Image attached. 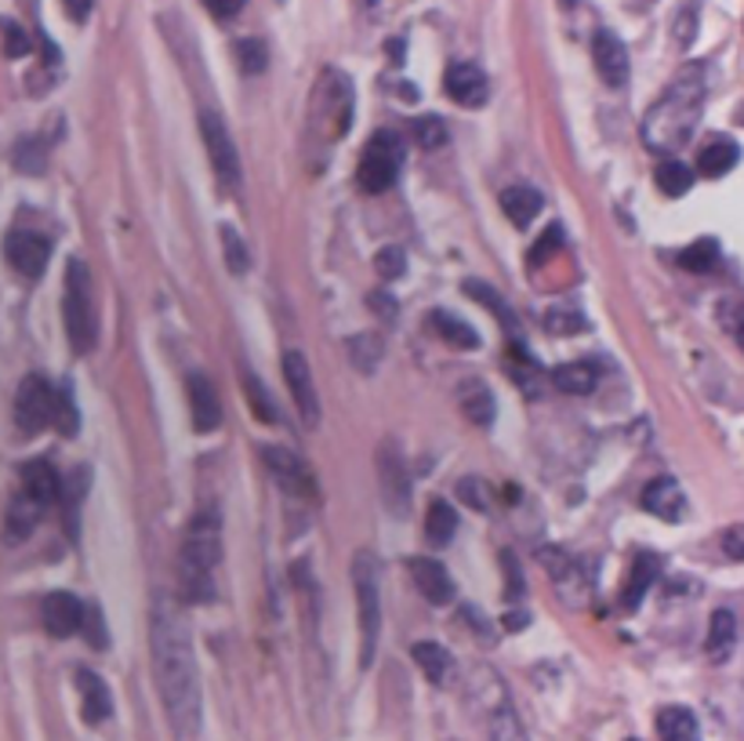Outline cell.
<instances>
[{
	"label": "cell",
	"instance_id": "45",
	"mask_svg": "<svg viewBox=\"0 0 744 741\" xmlns=\"http://www.w3.org/2000/svg\"><path fill=\"white\" fill-rule=\"evenodd\" d=\"M243 389H248V400H251V411H254V415H259L262 422H276L273 400H270V393H265L262 382L254 379V374H243Z\"/></svg>",
	"mask_w": 744,
	"mask_h": 741
},
{
	"label": "cell",
	"instance_id": "19",
	"mask_svg": "<svg viewBox=\"0 0 744 741\" xmlns=\"http://www.w3.org/2000/svg\"><path fill=\"white\" fill-rule=\"evenodd\" d=\"M22 494H30L36 505H52L63 498V480H58L55 466L47 458H33L22 466Z\"/></svg>",
	"mask_w": 744,
	"mask_h": 741
},
{
	"label": "cell",
	"instance_id": "44",
	"mask_svg": "<svg viewBox=\"0 0 744 741\" xmlns=\"http://www.w3.org/2000/svg\"><path fill=\"white\" fill-rule=\"evenodd\" d=\"M0 33H4V55H8V58H22V55H30V52H33L30 33L22 30L19 22L0 19Z\"/></svg>",
	"mask_w": 744,
	"mask_h": 741
},
{
	"label": "cell",
	"instance_id": "31",
	"mask_svg": "<svg viewBox=\"0 0 744 741\" xmlns=\"http://www.w3.org/2000/svg\"><path fill=\"white\" fill-rule=\"evenodd\" d=\"M486 738L491 741H527V731H523L516 709L502 701V706L486 709Z\"/></svg>",
	"mask_w": 744,
	"mask_h": 741
},
{
	"label": "cell",
	"instance_id": "11",
	"mask_svg": "<svg viewBox=\"0 0 744 741\" xmlns=\"http://www.w3.org/2000/svg\"><path fill=\"white\" fill-rule=\"evenodd\" d=\"M4 254L15 273H22L26 281H41L47 259H52V240L33 233V229H11L4 240Z\"/></svg>",
	"mask_w": 744,
	"mask_h": 741
},
{
	"label": "cell",
	"instance_id": "30",
	"mask_svg": "<svg viewBox=\"0 0 744 741\" xmlns=\"http://www.w3.org/2000/svg\"><path fill=\"white\" fill-rule=\"evenodd\" d=\"M414 662H418V669L429 676V684H447V676H450V651L447 647H440V643H433V640H422V643H414Z\"/></svg>",
	"mask_w": 744,
	"mask_h": 741
},
{
	"label": "cell",
	"instance_id": "48",
	"mask_svg": "<svg viewBox=\"0 0 744 741\" xmlns=\"http://www.w3.org/2000/svg\"><path fill=\"white\" fill-rule=\"evenodd\" d=\"M458 494H461V502H469L472 509H486V505H491V491H486V483L475 480V477L461 480L458 483Z\"/></svg>",
	"mask_w": 744,
	"mask_h": 741
},
{
	"label": "cell",
	"instance_id": "21",
	"mask_svg": "<svg viewBox=\"0 0 744 741\" xmlns=\"http://www.w3.org/2000/svg\"><path fill=\"white\" fill-rule=\"evenodd\" d=\"M657 575H661V560H657L654 553H639L636 560H632L625 589H621V607H625V611H636L639 600L646 597V589L654 586Z\"/></svg>",
	"mask_w": 744,
	"mask_h": 741
},
{
	"label": "cell",
	"instance_id": "39",
	"mask_svg": "<svg viewBox=\"0 0 744 741\" xmlns=\"http://www.w3.org/2000/svg\"><path fill=\"white\" fill-rule=\"evenodd\" d=\"M538 560L541 567L552 575V581L559 589L567 586V578H578V560H570V556L559 549V545H545V549H538Z\"/></svg>",
	"mask_w": 744,
	"mask_h": 741
},
{
	"label": "cell",
	"instance_id": "34",
	"mask_svg": "<svg viewBox=\"0 0 744 741\" xmlns=\"http://www.w3.org/2000/svg\"><path fill=\"white\" fill-rule=\"evenodd\" d=\"M11 161L22 175H44V164H47V150L44 142L36 135H26L15 142V150H11Z\"/></svg>",
	"mask_w": 744,
	"mask_h": 741
},
{
	"label": "cell",
	"instance_id": "46",
	"mask_svg": "<svg viewBox=\"0 0 744 741\" xmlns=\"http://www.w3.org/2000/svg\"><path fill=\"white\" fill-rule=\"evenodd\" d=\"M237 63L243 73H262L265 63H270V55H265V44L254 41V36H248V41L237 44Z\"/></svg>",
	"mask_w": 744,
	"mask_h": 741
},
{
	"label": "cell",
	"instance_id": "2",
	"mask_svg": "<svg viewBox=\"0 0 744 741\" xmlns=\"http://www.w3.org/2000/svg\"><path fill=\"white\" fill-rule=\"evenodd\" d=\"M704 69L687 66L668 84V91L654 102V109L643 120V139L657 153H672L693 135L704 106Z\"/></svg>",
	"mask_w": 744,
	"mask_h": 741
},
{
	"label": "cell",
	"instance_id": "17",
	"mask_svg": "<svg viewBox=\"0 0 744 741\" xmlns=\"http://www.w3.org/2000/svg\"><path fill=\"white\" fill-rule=\"evenodd\" d=\"M444 88H447V95L455 99L458 106H469V109H475V106H483L486 102V95H491V84H486V73L480 69V66H472V63H455L447 69V77H444Z\"/></svg>",
	"mask_w": 744,
	"mask_h": 741
},
{
	"label": "cell",
	"instance_id": "12",
	"mask_svg": "<svg viewBox=\"0 0 744 741\" xmlns=\"http://www.w3.org/2000/svg\"><path fill=\"white\" fill-rule=\"evenodd\" d=\"M378 480H382V498L393 513H407L411 505V477L404 469V458L393 444H382L378 451Z\"/></svg>",
	"mask_w": 744,
	"mask_h": 741
},
{
	"label": "cell",
	"instance_id": "35",
	"mask_svg": "<svg viewBox=\"0 0 744 741\" xmlns=\"http://www.w3.org/2000/svg\"><path fill=\"white\" fill-rule=\"evenodd\" d=\"M679 265H682V270H690V273H712L719 265V244L712 237L693 240V244L679 254Z\"/></svg>",
	"mask_w": 744,
	"mask_h": 741
},
{
	"label": "cell",
	"instance_id": "26",
	"mask_svg": "<svg viewBox=\"0 0 744 741\" xmlns=\"http://www.w3.org/2000/svg\"><path fill=\"white\" fill-rule=\"evenodd\" d=\"M541 193L530 189V186H512L502 193V211L508 215V222L516 226H530L534 218L541 215Z\"/></svg>",
	"mask_w": 744,
	"mask_h": 741
},
{
	"label": "cell",
	"instance_id": "24",
	"mask_svg": "<svg viewBox=\"0 0 744 741\" xmlns=\"http://www.w3.org/2000/svg\"><path fill=\"white\" fill-rule=\"evenodd\" d=\"M458 404H461V415H466L472 425H480V429H486V425L497 418L494 393L483 382H466V385H461Z\"/></svg>",
	"mask_w": 744,
	"mask_h": 741
},
{
	"label": "cell",
	"instance_id": "32",
	"mask_svg": "<svg viewBox=\"0 0 744 741\" xmlns=\"http://www.w3.org/2000/svg\"><path fill=\"white\" fill-rule=\"evenodd\" d=\"M552 385L559 393H570V396H589L595 389V371L589 363H559L552 371Z\"/></svg>",
	"mask_w": 744,
	"mask_h": 741
},
{
	"label": "cell",
	"instance_id": "57",
	"mask_svg": "<svg viewBox=\"0 0 744 741\" xmlns=\"http://www.w3.org/2000/svg\"><path fill=\"white\" fill-rule=\"evenodd\" d=\"M505 625H508V629H523V625H527V614H508V618H505Z\"/></svg>",
	"mask_w": 744,
	"mask_h": 741
},
{
	"label": "cell",
	"instance_id": "33",
	"mask_svg": "<svg viewBox=\"0 0 744 741\" xmlns=\"http://www.w3.org/2000/svg\"><path fill=\"white\" fill-rule=\"evenodd\" d=\"M654 182L665 197H682V193H690V186H693V172L682 161H661L657 164Z\"/></svg>",
	"mask_w": 744,
	"mask_h": 741
},
{
	"label": "cell",
	"instance_id": "18",
	"mask_svg": "<svg viewBox=\"0 0 744 741\" xmlns=\"http://www.w3.org/2000/svg\"><path fill=\"white\" fill-rule=\"evenodd\" d=\"M643 509L654 513L657 520H665V524H679V520L687 516V494H682V488L672 477H657L646 483Z\"/></svg>",
	"mask_w": 744,
	"mask_h": 741
},
{
	"label": "cell",
	"instance_id": "22",
	"mask_svg": "<svg viewBox=\"0 0 744 741\" xmlns=\"http://www.w3.org/2000/svg\"><path fill=\"white\" fill-rule=\"evenodd\" d=\"M41 513H44V505H36L30 494H15V502L8 505V516H4V538L26 542L36 531V524H41Z\"/></svg>",
	"mask_w": 744,
	"mask_h": 741
},
{
	"label": "cell",
	"instance_id": "1",
	"mask_svg": "<svg viewBox=\"0 0 744 741\" xmlns=\"http://www.w3.org/2000/svg\"><path fill=\"white\" fill-rule=\"evenodd\" d=\"M150 651H153L156 690H161L167 720L182 741H193L200 734V720H204L197 651H193L186 614L164 597H156L150 611Z\"/></svg>",
	"mask_w": 744,
	"mask_h": 741
},
{
	"label": "cell",
	"instance_id": "42",
	"mask_svg": "<svg viewBox=\"0 0 744 741\" xmlns=\"http://www.w3.org/2000/svg\"><path fill=\"white\" fill-rule=\"evenodd\" d=\"M411 131H414V139H418L422 150H440V145L447 142V124L440 117H418L411 124Z\"/></svg>",
	"mask_w": 744,
	"mask_h": 741
},
{
	"label": "cell",
	"instance_id": "23",
	"mask_svg": "<svg viewBox=\"0 0 744 741\" xmlns=\"http://www.w3.org/2000/svg\"><path fill=\"white\" fill-rule=\"evenodd\" d=\"M741 161V145L730 139H712L704 150L698 153V172L704 178H723L737 167Z\"/></svg>",
	"mask_w": 744,
	"mask_h": 741
},
{
	"label": "cell",
	"instance_id": "49",
	"mask_svg": "<svg viewBox=\"0 0 744 741\" xmlns=\"http://www.w3.org/2000/svg\"><path fill=\"white\" fill-rule=\"evenodd\" d=\"M693 33H698V0H687V4H682L679 22H676V41L687 47L693 41Z\"/></svg>",
	"mask_w": 744,
	"mask_h": 741
},
{
	"label": "cell",
	"instance_id": "41",
	"mask_svg": "<svg viewBox=\"0 0 744 741\" xmlns=\"http://www.w3.org/2000/svg\"><path fill=\"white\" fill-rule=\"evenodd\" d=\"M466 295L475 298V302H483V306H491V309H494V317H497V324L508 327V331H512V313H508L505 302L497 298V291H494V287H486L483 281H466Z\"/></svg>",
	"mask_w": 744,
	"mask_h": 741
},
{
	"label": "cell",
	"instance_id": "10",
	"mask_svg": "<svg viewBox=\"0 0 744 741\" xmlns=\"http://www.w3.org/2000/svg\"><path fill=\"white\" fill-rule=\"evenodd\" d=\"M280 368H284L291 400H295L302 422L309 425V429H316V425H320V396H316V382H313L309 360H305L298 349H287V353L280 357Z\"/></svg>",
	"mask_w": 744,
	"mask_h": 741
},
{
	"label": "cell",
	"instance_id": "38",
	"mask_svg": "<svg viewBox=\"0 0 744 741\" xmlns=\"http://www.w3.org/2000/svg\"><path fill=\"white\" fill-rule=\"evenodd\" d=\"M218 237H222V251H226L229 273L243 276L251 270V251H248V244H243V237L237 233V226H222V229H218Z\"/></svg>",
	"mask_w": 744,
	"mask_h": 741
},
{
	"label": "cell",
	"instance_id": "16",
	"mask_svg": "<svg viewBox=\"0 0 744 741\" xmlns=\"http://www.w3.org/2000/svg\"><path fill=\"white\" fill-rule=\"evenodd\" d=\"M407 570H411L414 586H418V592L429 603L444 607V603L455 600V581H450L447 567L440 560H429V556H411Z\"/></svg>",
	"mask_w": 744,
	"mask_h": 741
},
{
	"label": "cell",
	"instance_id": "47",
	"mask_svg": "<svg viewBox=\"0 0 744 741\" xmlns=\"http://www.w3.org/2000/svg\"><path fill=\"white\" fill-rule=\"evenodd\" d=\"M80 633L88 636V643L95 651H102L109 636H106V625H102V611L95 603H84V622H80Z\"/></svg>",
	"mask_w": 744,
	"mask_h": 741
},
{
	"label": "cell",
	"instance_id": "28",
	"mask_svg": "<svg viewBox=\"0 0 744 741\" xmlns=\"http://www.w3.org/2000/svg\"><path fill=\"white\" fill-rule=\"evenodd\" d=\"M429 324H433V331L440 335L447 346H455V349H475V346H480V335H475V327L466 324V320H458L455 313L436 309L433 317H429Z\"/></svg>",
	"mask_w": 744,
	"mask_h": 741
},
{
	"label": "cell",
	"instance_id": "4",
	"mask_svg": "<svg viewBox=\"0 0 744 741\" xmlns=\"http://www.w3.org/2000/svg\"><path fill=\"white\" fill-rule=\"evenodd\" d=\"M63 320L73 353H91L99 342V317H95L91 273L80 259L66 262V291H63Z\"/></svg>",
	"mask_w": 744,
	"mask_h": 741
},
{
	"label": "cell",
	"instance_id": "56",
	"mask_svg": "<svg viewBox=\"0 0 744 741\" xmlns=\"http://www.w3.org/2000/svg\"><path fill=\"white\" fill-rule=\"evenodd\" d=\"M63 8H66V15H69L73 22H84V19L91 15L95 0H63Z\"/></svg>",
	"mask_w": 744,
	"mask_h": 741
},
{
	"label": "cell",
	"instance_id": "14",
	"mask_svg": "<svg viewBox=\"0 0 744 741\" xmlns=\"http://www.w3.org/2000/svg\"><path fill=\"white\" fill-rule=\"evenodd\" d=\"M41 622L55 640H69L80 633L84 622V603L73 597V592H52L41 603Z\"/></svg>",
	"mask_w": 744,
	"mask_h": 741
},
{
	"label": "cell",
	"instance_id": "15",
	"mask_svg": "<svg viewBox=\"0 0 744 741\" xmlns=\"http://www.w3.org/2000/svg\"><path fill=\"white\" fill-rule=\"evenodd\" d=\"M592 58H595V69H600V77H603L606 88H625L628 69H632L628 66V52H625V44H621L610 30L595 33Z\"/></svg>",
	"mask_w": 744,
	"mask_h": 741
},
{
	"label": "cell",
	"instance_id": "40",
	"mask_svg": "<svg viewBox=\"0 0 744 741\" xmlns=\"http://www.w3.org/2000/svg\"><path fill=\"white\" fill-rule=\"evenodd\" d=\"M541 327H545L548 335H575V331H584V327H589V320H584L578 309L556 306V309H545Z\"/></svg>",
	"mask_w": 744,
	"mask_h": 741
},
{
	"label": "cell",
	"instance_id": "5",
	"mask_svg": "<svg viewBox=\"0 0 744 741\" xmlns=\"http://www.w3.org/2000/svg\"><path fill=\"white\" fill-rule=\"evenodd\" d=\"M352 589H357L360 614V665L368 669L378 654V636H382V578H378L374 553L368 549L352 556Z\"/></svg>",
	"mask_w": 744,
	"mask_h": 741
},
{
	"label": "cell",
	"instance_id": "51",
	"mask_svg": "<svg viewBox=\"0 0 744 741\" xmlns=\"http://www.w3.org/2000/svg\"><path fill=\"white\" fill-rule=\"evenodd\" d=\"M368 306H371V313L382 324H393L396 320V313H400V306H396V298H389L385 291H374V295H368Z\"/></svg>",
	"mask_w": 744,
	"mask_h": 741
},
{
	"label": "cell",
	"instance_id": "43",
	"mask_svg": "<svg viewBox=\"0 0 744 741\" xmlns=\"http://www.w3.org/2000/svg\"><path fill=\"white\" fill-rule=\"evenodd\" d=\"M374 273L382 276V281H400V276L407 273V254L404 248H382L374 254Z\"/></svg>",
	"mask_w": 744,
	"mask_h": 741
},
{
	"label": "cell",
	"instance_id": "20",
	"mask_svg": "<svg viewBox=\"0 0 744 741\" xmlns=\"http://www.w3.org/2000/svg\"><path fill=\"white\" fill-rule=\"evenodd\" d=\"M77 690H80V712L91 727L113 716V695H109L106 679L91 669H77Z\"/></svg>",
	"mask_w": 744,
	"mask_h": 741
},
{
	"label": "cell",
	"instance_id": "60",
	"mask_svg": "<svg viewBox=\"0 0 744 741\" xmlns=\"http://www.w3.org/2000/svg\"><path fill=\"white\" fill-rule=\"evenodd\" d=\"M564 4H575V0H564Z\"/></svg>",
	"mask_w": 744,
	"mask_h": 741
},
{
	"label": "cell",
	"instance_id": "52",
	"mask_svg": "<svg viewBox=\"0 0 744 741\" xmlns=\"http://www.w3.org/2000/svg\"><path fill=\"white\" fill-rule=\"evenodd\" d=\"M723 553L730 556V560L744 564V524L726 527V534H723Z\"/></svg>",
	"mask_w": 744,
	"mask_h": 741
},
{
	"label": "cell",
	"instance_id": "37",
	"mask_svg": "<svg viewBox=\"0 0 744 741\" xmlns=\"http://www.w3.org/2000/svg\"><path fill=\"white\" fill-rule=\"evenodd\" d=\"M382 338L378 335H357L349 342V360H352V368L357 371H363V374H371L378 363H382Z\"/></svg>",
	"mask_w": 744,
	"mask_h": 741
},
{
	"label": "cell",
	"instance_id": "53",
	"mask_svg": "<svg viewBox=\"0 0 744 741\" xmlns=\"http://www.w3.org/2000/svg\"><path fill=\"white\" fill-rule=\"evenodd\" d=\"M243 4H248V0H204V8L211 11L215 19H237L240 11H243Z\"/></svg>",
	"mask_w": 744,
	"mask_h": 741
},
{
	"label": "cell",
	"instance_id": "9",
	"mask_svg": "<svg viewBox=\"0 0 744 741\" xmlns=\"http://www.w3.org/2000/svg\"><path fill=\"white\" fill-rule=\"evenodd\" d=\"M262 461H265V469L273 472V480H276L287 494L305 498V502H309V498H316V477H313V469L305 466V458H302V455L287 451V447L265 444V447H262Z\"/></svg>",
	"mask_w": 744,
	"mask_h": 741
},
{
	"label": "cell",
	"instance_id": "50",
	"mask_svg": "<svg viewBox=\"0 0 744 741\" xmlns=\"http://www.w3.org/2000/svg\"><path fill=\"white\" fill-rule=\"evenodd\" d=\"M564 244V229L559 226H548V233L538 240V244L530 248V265H541L545 259H552V251Z\"/></svg>",
	"mask_w": 744,
	"mask_h": 741
},
{
	"label": "cell",
	"instance_id": "55",
	"mask_svg": "<svg viewBox=\"0 0 744 741\" xmlns=\"http://www.w3.org/2000/svg\"><path fill=\"white\" fill-rule=\"evenodd\" d=\"M461 614H466L469 622L475 625V636H480V640H491V633H494V629H491V618H483L480 611H475V607H466V611H461Z\"/></svg>",
	"mask_w": 744,
	"mask_h": 741
},
{
	"label": "cell",
	"instance_id": "25",
	"mask_svg": "<svg viewBox=\"0 0 744 741\" xmlns=\"http://www.w3.org/2000/svg\"><path fill=\"white\" fill-rule=\"evenodd\" d=\"M657 734L661 741H701V723L687 706H668L657 712Z\"/></svg>",
	"mask_w": 744,
	"mask_h": 741
},
{
	"label": "cell",
	"instance_id": "8",
	"mask_svg": "<svg viewBox=\"0 0 744 741\" xmlns=\"http://www.w3.org/2000/svg\"><path fill=\"white\" fill-rule=\"evenodd\" d=\"M52 396H55V389L47 385L41 374H26V379L19 382L15 425L22 436H36L41 429H47V422H52Z\"/></svg>",
	"mask_w": 744,
	"mask_h": 741
},
{
	"label": "cell",
	"instance_id": "59",
	"mask_svg": "<svg viewBox=\"0 0 744 741\" xmlns=\"http://www.w3.org/2000/svg\"><path fill=\"white\" fill-rule=\"evenodd\" d=\"M360 4H374V0H360Z\"/></svg>",
	"mask_w": 744,
	"mask_h": 741
},
{
	"label": "cell",
	"instance_id": "6",
	"mask_svg": "<svg viewBox=\"0 0 744 741\" xmlns=\"http://www.w3.org/2000/svg\"><path fill=\"white\" fill-rule=\"evenodd\" d=\"M400 161H404V142H400V135H393V131H378L360 161V172H357L360 189H368V193L393 189V182L400 175Z\"/></svg>",
	"mask_w": 744,
	"mask_h": 741
},
{
	"label": "cell",
	"instance_id": "61",
	"mask_svg": "<svg viewBox=\"0 0 744 741\" xmlns=\"http://www.w3.org/2000/svg\"><path fill=\"white\" fill-rule=\"evenodd\" d=\"M628 741H636V738H628Z\"/></svg>",
	"mask_w": 744,
	"mask_h": 741
},
{
	"label": "cell",
	"instance_id": "3",
	"mask_svg": "<svg viewBox=\"0 0 744 741\" xmlns=\"http://www.w3.org/2000/svg\"><path fill=\"white\" fill-rule=\"evenodd\" d=\"M222 560V520L215 509H200L189 520L178 556V586L189 603H207L215 597V567Z\"/></svg>",
	"mask_w": 744,
	"mask_h": 741
},
{
	"label": "cell",
	"instance_id": "36",
	"mask_svg": "<svg viewBox=\"0 0 744 741\" xmlns=\"http://www.w3.org/2000/svg\"><path fill=\"white\" fill-rule=\"evenodd\" d=\"M52 422H55V429L63 433V436H77V429H80V411H77V404H73L69 385H58L55 389V396H52Z\"/></svg>",
	"mask_w": 744,
	"mask_h": 741
},
{
	"label": "cell",
	"instance_id": "13",
	"mask_svg": "<svg viewBox=\"0 0 744 741\" xmlns=\"http://www.w3.org/2000/svg\"><path fill=\"white\" fill-rule=\"evenodd\" d=\"M186 396H189L193 429H197V433H215L218 425H222V404H218L215 385H211V379H207L204 371H189Z\"/></svg>",
	"mask_w": 744,
	"mask_h": 741
},
{
	"label": "cell",
	"instance_id": "7",
	"mask_svg": "<svg viewBox=\"0 0 744 741\" xmlns=\"http://www.w3.org/2000/svg\"><path fill=\"white\" fill-rule=\"evenodd\" d=\"M200 135H204V145H207V156H211V167L222 186L237 189L240 186V156H237V145L229 139V128L226 120L215 113V109H204L200 113Z\"/></svg>",
	"mask_w": 744,
	"mask_h": 741
},
{
	"label": "cell",
	"instance_id": "54",
	"mask_svg": "<svg viewBox=\"0 0 744 741\" xmlns=\"http://www.w3.org/2000/svg\"><path fill=\"white\" fill-rule=\"evenodd\" d=\"M502 564H505V578H508L505 597L512 600L516 592H523V578H519V567H512V553H502Z\"/></svg>",
	"mask_w": 744,
	"mask_h": 741
},
{
	"label": "cell",
	"instance_id": "29",
	"mask_svg": "<svg viewBox=\"0 0 744 741\" xmlns=\"http://www.w3.org/2000/svg\"><path fill=\"white\" fill-rule=\"evenodd\" d=\"M455 531H458L455 505L444 502V498H433L429 513H425V538H429L433 545H447L450 538H455Z\"/></svg>",
	"mask_w": 744,
	"mask_h": 741
},
{
	"label": "cell",
	"instance_id": "58",
	"mask_svg": "<svg viewBox=\"0 0 744 741\" xmlns=\"http://www.w3.org/2000/svg\"><path fill=\"white\" fill-rule=\"evenodd\" d=\"M737 342H741V349H744V324L737 327Z\"/></svg>",
	"mask_w": 744,
	"mask_h": 741
},
{
	"label": "cell",
	"instance_id": "27",
	"mask_svg": "<svg viewBox=\"0 0 744 741\" xmlns=\"http://www.w3.org/2000/svg\"><path fill=\"white\" fill-rule=\"evenodd\" d=\"M734 643H737V618H734V611H715L712 614V622H709V640H704V651H709V658H715V662H723L730 651H734Z\"/></svg>",
	"mask_w": 744,
	"mask_h": 741
}]
</instances>
